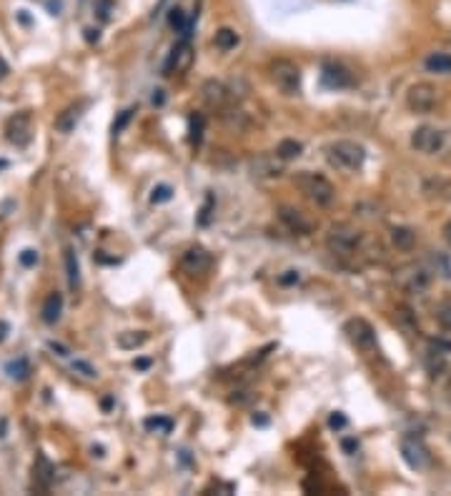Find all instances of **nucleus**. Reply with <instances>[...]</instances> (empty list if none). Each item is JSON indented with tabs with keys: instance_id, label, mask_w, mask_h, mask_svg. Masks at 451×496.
Wrapping results in <instances>:
<instances>
[{
	"instance_id": "f704fd0d",
	"label": "nucleus",
	"mask_w": 451,
	"mask_h": 496,
	"mask_svg": "<svg viewBox=\"0 0 451 496\" xmlns=\"http://www.w3.org/2000/svg\"><path fill=\"white\" fill-rule=\"evenodd\" d=\"M329 424H331V429H344V426H346V419H344L341 413H334Z\"/></svg>"
},
{
	"instance_id": "6e6552de",
	"label": "nucleus",
	"mask_w": 451,
	"mask_h": 496,
	"mask_svg": "<svg viewBox=\"0 0 451 496\" xmlns=\"http://www.w3.org/2000/svg\"><path fill=\"white\" fill-rule=\"evenodd\" d=\"M346 333H348V338L361 348V351H366V353L376 351V333H374V329H371L369 321L351 319L346 324Z\"/></svg>"
},
{
	"instance_id": "4be33fe9",
	"label": "nucleus",
	"mask_w": 451,
	"mask_h": 496,
	"mask_svg": "<svg viewBox=\"0 0 451 496\" xmlns=\"http://www.w3.org/2000/svg\"><path fill=\"white\" fill-rule=\"evenodd\" d=\"M6 374L11 376V379H16V381H25L28 374H30V361H28L25 356L13 358V361H8V364H6Z\"/></svg>"
},
{
	"instance_id": "cd10ccee",
	"label": "nucleus",
	"mask_w": 451,
	"mask_h": 496,
	"mask_svg": "<svg viewBox=\"0 0 451 496\" xmlns=\"http://www.w3.org/2000/svg\"><path fill=\"white\" fill-rule=\"evenodd\" d=\"M71 369L76 371L78 376H83V379H98V371H95L93 366L88 364V361H81V358H76V361H73Z\"/></svg>"
},
{
	"instance_id": "72a5a7b5",
	"label": "nucleus",
	"mask_w": 451,
	"mask_h": 496,
	"mask_svg": "<svg viewBox=\"0 0 451 496\" xmlns=\"http://www.w3.org/2000/svg\"><path fill=\"white\" fill-rule=\"evenodd\" d=\"M298 281V273L296 271H286V273L281 276L279 278V283H283V286H288V283H296Z\"/></svg>"
},
{
	"instance_id": "a211bd4d",
	"label": "nucleus",
	"mask_w": 451,
	"mask_h": 496,
	"mask_svg": "<svg viewBox=\"0 0 451 496\" xmlns=\"http://www.w3.org/2000/svg\"><path fill=\"white\" fill-rule=\"evenodd\" d=\"M81 116H83V105H73V108L63 110L61 116H58V121H55V128H58L61 133H71L73 128L78 126Z\"/></svg>"
},
{
	"instance_id": "4468645a",
	"label": "nucleus",
	"mask_w": 451,
	"mask_h": 496,
	"mask_svg": "<svg viewBox=\"0 0 451 496\" xmlns=\"http://www.w3.org/2000/svg\"><path fill=\"white\" fill-rule=\"evenodd\" d=\"M321 81L326 88H346V85H351V73L339 63H326L321 71Z\"/></svg>"
},
{
	"instance_id": "20e7f679",
	"label": "nucleus",
	"mask_w": 451,
	"mask_h": 496,
	"mask_svg": "<svg viewBox=\"0 0 451 496\" xmlns=\"http://www.w3.org/2000/svg\"><path fill=\"white\" fill-rule=\"evenodd\" d=\"M271 81L276 83V88L286 95H296L301 90V71H298L296 63L286 61V58H279V61L271 63Z\"/></svg>"
},
{
	"instance_id": "dca6fc26",
	"label": "nucleus",
	"mask_w": 451,
	"mask_h": 496,
	"mask_svg": "<svg viewBox=\"0 0 451 496\" xmlns=\"http://www.w3.org/2000/svg\"><path fill=\"white\" fill-rule=\"evenodd\" d=\"M8 141L16 146H25L30 141V118L28 116L13 118L11 126H8Z\"/></svg>"
},
{
	"instance_id": "ddd939ff",
	"label": "nucleus",
	"mask_w": 451,
	"mask_h": 496,
	"mask_svg": "<svg viewBox=\"0 0 451 496\" xmlns=\"http://www.w3.org/2000/svg\"><path fill=\"white\" fill-rule=\"evenodd\" d=\"M181 264L188 273H204V271L211 268V254L201 246H191L186 254H183Z\"/></svg>"
},
{
	"instance_id": "5701e85b",
	"label": "nucleus",
	"mask_w": 451,
	"mask_h": 496,
	"mask_svg": "<svg viewBox=\"0 0 451 496\" xmlns=\"http://www.w3.org/2000/svg\"><path fill=\"white\" fill-rule=\"evenodd\" d=\"M426 71L429 73H451V55L449 53H431L424 61Z\"/></svg>"
},
{
	"instance_id": "aec40b11",
	"label": "nucleus",
	"mask_w": 451,
	"mask_h": 496,
	"mask_svg": "<svg viewBox=\"0 0 451 496\" xmlns=\"http://www.w3.org/2000/svg\"><path fill=\"white\" fill-rule=\"evenodd\" d=\"M61 311H63V296L61 293H50L43 303V321L45 324H55V321L61 319Z\"/></svg>"
},
{
	"instance_id": "a19ab883",
	"label": "nucleus",
	"mask_w": 451,
	"mask_h": 496,
	"mask_svg": "<svg viewBox=\"0 0 451 496\" xmlns=\"http://www.w3.org/2000/svg\"><path fill=\"white\" fill-rule=\"evenodd\" d=\"M148 366H151V361H146V358L144 361H136V369H148Z\"/></svg>"
},
{
	"instance_id": "423d86ee",
	"label": "nucleus",
	"mask_w": 451,
	"mask_h": 496,
	"mask_svg": "<svg viewBox=\"0 0 451 496\" xmlns=\"http://www.w3.org/2000/svg\"><path fill=\"white\" fill-rule=\"evenodd\" d=\"M397 283L399 288H404L406 293H426L431 286V273L424 268V266H404L402 271L397 273Z\"/></svg>"
},
{
	"instance_id": "4c0bfd02",
	"label": "nucleus",
	"mask_w": 451,
	"mask_h": 496,
	"mask_svg": "<svg viewBox=\"0 0 451 496\" xmlns=\"http://www.w3.org/2000/svg\"><path fill=\"white\" fill-rule=\"evenodd\" d=\"M356 449H358V444H356L353 439H346V441H344V451H346V454H353Z\"/></svg>"
},
{
	"instance_id": "393cba45",
	"label": "nucleus",
	"mask_w": 451,
	"mask_h": 496,
	"mask_svg": "<svg viewBox=\"0 0 451 496\" xmlns=\"http://www.w3.org/2000/svg\"><path fill=\"white\" fill-rule=\"evenodd\" d=\"M66 268H68V286L78 288L81 286V268H78V259L71 248L66 251Z\"/></svg>"
},
{
	"instance_id": "39448f33",
	"label": "nucleus",
	"mask_w": 451,
	"mask_h": 496,
	"mask_svg": "<svg viewBox=\"0 0 451 496\" xmlns=\"http://www.w3.org/2000/svg\"><path fill=\"white\" fill-rule=\"evenodd\" d=\"M446 141V131L436 126H418L411 133V148L424 155H441Z\"/></svg>"
},
{
	"instance_id": "1a4fd4ad",
	"label": "nucleus",
	"mask_w": 451,
	"mask_h": 496,
	"mask_svg": "<svg viewBox=\"0 0 451 496\" xmlns=\"http://www.w3.org/2000/svg\"><path fill=\"white\" fill-rule=\"evenodd\" d=\"M283 163H286V160L279 158V155L261 153L248 160V168H251V176H256V178H279L281 173H283Z\"/></svg>"
},
{
	"instance_id": "f8f14e48",
	"label": "nucleus",
	"mask_w": 451,
	"mask_h": 496,
	"mask_svg": "<svg viewBox=\"0 0 451 496\" xmlns=\"http://www.w3.org/2000/svg\"><path fill=\"white\" fill-rule=\"evenodd\" d=\"M193 63V45L188 43V38H183L176 48L171 50V58L165 63V71H176V73H186Z\"/></svg>"
},
{
	"instance_id": "c9c22d12",
	"label": "nucleus",
	"mask_w": 451,
	"mask_h": 496,
	"mask_svg": "<svg viewBox=\"0 0 451 496\" xmlns=\"http://www.w3.org/2000/svg\"><path fill=\"white\" fill-rule=\"evenodd\" d=\"M48 348H50V351L58 353V356H68V353H71L66 346H63V343H55V341H48Z\"/></svg>"
},
{
	"instance_id": "e433bc0d",
	"label": "nucleus",
	"mask_w": 451,
	"mask_h": 496,
	"mask_svg": "<svg viewBox=\"0 0 451 496\" xmlns=\"http://www.w3.org/2000/svg\"><path fill=\"white\" fill-rule=\"evenodd\" d=\"M441 155L451 160V131H446V141H444V150H441Z\"/></svg>"
},
{
	"instance_id": "bb28decb",
	"label": "nucleus",
	"mask_w": 451,
	"mask_h": 496,
	"mask_svg": "<svg viewBox=\"0 0 451 496\" xmlns=\"http://www.w3.org/2000/svg\"><path fill=\"white\" fill-rule=\"evenodd\" d=\"M168 23H171V28H176V30H183V35H191L188 33V30H191V28H188V23H186V13L181 11V8H173L171 11V16H168Z\"/></svg>"
},
{
	"instance_id": "0eeeda50",
	"label": "nucleus",
	"mask_w": 451,
	"mask_h": 496,
	"mask_svg": "<svg viewBox=\"0 0 451 496\" xmlns=\"http://www.w3.org/2000/svg\"><path fill=\"white\" fill-rule=\"evenodd\" d=\"M439 103V90L431 83H414L406 93V105L414 113H429Z\"/></svg>"
},
{
	"instance_id": "b1692460",
	"label": "nucleus",
	"mask_w": 451,
	"mask_h": 496,
	"mask_svg": "<svg viewBox=\"0 0 451 496\" xmlns=\"http://www.w3.org/2000/svg\"><path fill=\"white\" fill-rule=\"evenodd\" d=\"M301 150H303V146L298 143V141H293V138H286V141H281V143H279V148H276V155H279V158H283V160H293V158H298V155H301Z\"/></svg>"
},
{
	"instance_id": "2eb2a0df",
	"label": "nucleus",
	"mask_w": 451,
	"mask_h": 496,
	"mask_svg": "<svg viewBox=\"0 0 451 496\" xmlns=\"http://www.w3.org/2000/svg\"><path fill=\"white\" fill-rule=\"evenodd\" d=\"M201 93H204V100L211 108H223V105L228 103V98H231V95H228V88H226L221 81H206Z\"/></svg>"
},
{
	"instance_id": "473e14b6",
	"label": "nucleus",
	"mask_w": 451,
	"mask_h": 496,
	"mask_svg": "<svg viewBox=\"0 0 451 496\" xmlns=\"http://www.w3.org/2000/svg\"><path fill=\"white\" fill-rule=\"evenodd\" d=\"M131 118H133V110H123L121 118H118V121L113 123V133H116V136H118V133H121L123 128L128 126V121H131Z\"/></svg>"
},
{
	"instance_id": "7ed1b4c3",
	"label": "nucleus",
	"mask_w": 451,
	"mask_h": 496,
	"mask_svg": "<svg viewBox=\"0 0 451 496\" xmlns=\"http://www.w3.org/2000/svg\"><path fill=\"white\" fill-rule=\"evenodd\" d=\"M361 243V233L348 223H334L326 233V248L334 256H351Z\"/></svg>"
},
{
	"instance_id": "f257e3e1",
	"label": "nucleus",
	"mask_w": 451,
	"mask_h": 496,
	"mask_svg": "<svg viewBox=\"0 0 451 496\" xmlns=\"http://www.w3.org/2000/svg\"><path fill=\"white\" fill-rule=\"evenodd\" d=\"M326 158L331 165L341 168V171H358L366 160V150L356 141H334L326 148Z\"/></svg>"
},
{
	"instance_id": "79ce46f5",
	"label": "nucleus",
	"mask_w": 451,
	"mask_h": 496,
	"mask_svg": "<svg viewBox=\"0 0 451 496\" xmlns=\"http://www.w3.org/2000/svg\"><path fill=\"white\" fill-rule=\"evenodd\" d=\"M6 73H8V66H6V61H3V58H0V78L6 76Z\"/></svg>"
},
{
	"instance_id": "2f4dec72",
	"label": "nucleus",
	"mask_w": 451,
	"mask_h": 496,
	"mask_svg": "<svg viewBox=\"0 0 451 496\" xmlns=\"http://www.w3.org/2000/svg\"><path fill=\"white\" fill-rule=\"evenodd\" d=\"M201 128H204V118L193 116L191 118V141H193V143H199V141H201Z\"/></svg>"
},
{
	"instance_id": "c85d7f7f",
	"label": "nucleus",
	"mask_w": 451,
	"mask_h": 496,
	"mask_svg": "<svg viewBox=\"0 0 451 496\" xmlns=\"http://www.w3.org/2000/svg\"><path fill=\"white\" fill-rule=\"evenodd\" d=\"M173 199V188L165 186V183H160V186H156L153 191H151V201L153 203H165V201Z\"/></svg>"
},
{
	"instance_id": "58836bf2",
	"label": "nucleus",
	"mask_w": 451,
	"mask_h": 496,
	"mask_svg": "<svg viewBox=\"0 0 451 496\" xmlns=\"http://www.w3.org/2000/svg\"><path fill=\"white\" fill-rule=\"evenodd\" d=\"M441 233H444L446 243H449V246H451V220H449V223H446V226H444V231H441Z\"/></svg>"
},
{
	"instance_id": "f3484780",
	"label": "nucleus",
	"mask_w": 451,
	"mask_h": 496,
	"mask_svg": "<svg viewBox=\"0 0 451 496\" xmlns=\"http://www.w3.org/2000/svg\"><path fill=\"white\" fill-rule=\"evenodd\" d=\"M391 243H394L397 251L409 254V251H414V246H416V231L409 226H394L391 228Z\"/></svg>"
},
{
	"instance_id": "a878e982",
	"label": "nucleus",
	"mask_w": 451,
	"mask_h": 496,
	"mask_svg": "<svg viewBox=\"0 0 451 496\" xmlns=\"http://www.w3.org/2000/svg\"><path fill=\"white\" fill-rule=\"evenodd\" d=\"M436 324L441 326V331H451V298H444L436 306Z\"/></svg>"
},
{
	"instance_id": "9b49d317",
	"label": "nucleus",
	"mask_w": 451,
	"mask_h": 496,
	"mask_svg": "<svg viewBox=\"0 0 451 496\" xmlns=\"http://www.w3.org/2000/svg\"><path fill=\"white\" fill-rule=\"evenodd\" d=\"M402 456L411 468L429 466V451H426V447L418 439H411V436L402 439Z\"/></svg>"
},
{
	"instance_id": "6ab92c4d",
	"label": "nucleus",
	"mask_w": 451,
	"mask_h": 496,
	"mask_svg": "<svg viewBox=\"0 0 451 496\" xmlns=\"http://www.w3.org/2000/svg\"><path fill=\"white\" fill-rule=\"evenodd\" d=\"M146 341H148V333H146V331H123V333H118V346L126 348V351H136V348H141Z\"/></svg>"
},
{
	"instance_id": "c756f323",
	"label": "nucleus",
	"mask_w": 451,
	"mask_h": 496,
	"mask_svg": "<svg viewBox=\"0 0 451 496\" xmlns=\"http://www.w3.org/2000/svg\"><path fill=\"white\" fill-rule=\"evenodd\" d=\"M171 426H173L171 421L160 419V416H156V419H146V429H148V431H160V434H168Z\"/></svg>"
},
{
	"instance_id": "412c9836",
	"label": "nucleus",
	"mask_w": 451,
	"mask_h": 496,
	"mask_svg": "<svg viewBox=\"0 0 451 496\" xmlns=\"http://www.w3.org/2000/svg\"><path fill=\"white\" fill-rule=\"evenodd\" d=\"M238 43H241V38H238V33L233 30V28H221V30H216L213 45H216L218 50H223V53L233 50Z\"/></svg>"
},
{
	"instance_id": "7c9ffc66",
	"label": "nucleus",
	"mask_w": 451,
	"mask_h": 496,
	"mask_svg": "<svg viewBox=\"0 0 451 496\" xmlns=\"http://www.w3.org/2000/svg\"><path fill=\"white\" fill-rule=\"evenodd\" d=\"M18 261H20V266H25V268H30V266L38 264V251H33V248H25V251H20V256H18Z\"/></svg>"
},
{
	"instance_id": "9d476101",
	"label": "nucleus",
	"mask_w": 451,
	"mask_h": 496,
	"mask_svg": "<svg viewBox=\"0 0 451 496\" xmlns=\"http://www.w3.org/2000/svg\"><path fill=\"white\" fill-rule=\"evenodd\" d=\"M279 218H281V223L291 233H296V236H308V233L314 231V223H311L298 208H291V206H281Z\"/></svg>"
},
{
	"instance_id": "ea45409f",
	"label": "nucleus",
	"mask_w": 451,
	"mask_h": 496,
	"mask_svg": "<svg viewBox=\"0 0 451 496\" xmlns=\"http://www.w3.org/2000/svg\"><path fill=\"white\" fill-rule=\"evenodd\" d=\"M6 336H8V324H3V321H0V341H3Z\"/></svg>"
},
{
	"instance_id": "f03ea898",
	"label": "nucleus",
	"mask_w": 451,
	"mask_h": 496,
	"mask_svg": "<svg viewBox=\"0 0 451 496\" xmlns=\"http://www.w3.org/2000/svg\"><path fill=\"white\" fill-rule=\"evenodd\" d=\"M293 186H296L308 201H314L316 206H329L336 196L331 181L319 176V173H308V171L296 173V176H293Z\"/></svg>"
}]
</instances>
